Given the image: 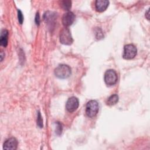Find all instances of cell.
<instances>
[{
	"instance_id": "8",
	"label": "cell",
	"mask_w": 150,
	"mask_h": 150,
	"mask_svg": "<svg viewBox=\"0 0 150 150\" xmlns=\"http://www.w3.org/2000/svg\"><path fill=\"white\" fill-rule=\"evenodd\" d=\"M18 141L15 138L12 137L7 139L4 143L3 148L4 149L15 150L16 149L18 146Z\"/></svg>"
},
{
	"instance_id": "7",
	"label": "cell",
	"mask_w": 150,
	"mask_h": 150,
	"mask_svg": "<svg viewBox=\"0 0 150 150\" xmlns=\"http://www.w3.org/2000/svg\"><path fill=\"white\" fill-rule=\"evenodd\" d=\"M75 20V15L74 14L70 11H68L64 13L62 16V22L64 26L67 28L72 25Z\"/></svg>"
},
{
	"instance_id": "9",
	"label": "cell",
	"mask_w": 150,
	"mask_h": 150,
	"mask_svg": "<svg viewBox=\"0 0 150 150\" xmlns=\"http://www.w3.org/2000/svg\"><path fill=\"white\" fill-rule=\"evenodd\" d=\"M109 5V1L106 0H97L95 2V8L97 11L102 12L106 10Z\"/></svg>"
},
{
	"instance_id": "11",
	"label": "cell",
	"mask_w": 150,
	"mask_h": 150,
	"mask_svg": "<svg viewBox=\"0 0 150 150\" xmlns=\"http://www.w3.org/2000/svg\"><path fill=\"white\" fill-rule=\"evenodd\" d=\"M118 101V96L117 94H113L110 96L107 101V104L108 105H115Z\"/></svg>"
},
{
	"instance_id": "6",
	"label": "cell",
	"mask_w": 150,
	"mask_h": 150,
	"mask_svg": "<svg viewBox=\"0 0 150 150\" xmlns=\"http://www.w3.org/2000/svg\"><path fill=\"white\" fill-rule=\"evenodd\" d=\"M79 105V101L78 98L76 97H71L67 100L66 102V108L69 112H72L77 109Z\"/></svg>"
},
{
	"instance_id": "18",
	"label": "cell",
	"mask_w": 150,
	"mask_h": 150,
	"mask_svg": "<svg viewBox=\"0 0 150 150\" xmlns=\"http://www.w3.org/2000/svg\"><path fill=\"white\" fill-rule=\"evenodd\" d=\"M145 17L147 18V19H149V9L147 11L146 13H145Z\"/></svg>"
},
{
	"instance_id": "13",
	"label": "cell",
	"mask_w": 150,
	"mask_h": 150,
	"mask_svg": "<svg viewBox=\"0 0 150 150\" xmlns=\"http://www.w3.org/2000/svg\"><path fill=\"white\" fill-rule=\"evenodd\" d=\"M56 125V134L58 135H60L62 132V124L60 123L59 121L55 122Z\"/></svg>"
},
{
	"instance_id": "17",
	"label": "cell",
	"mask_w": 150,
	"mask_h": 150,
	"mask_svg": "<svg viewBox=\"0 0 150 150\" xmlns=\"http://www.w3.org/2000/svg\"><path fill=\"white\" fill-rule=\"evenodd\" d=\"M4 56H5V54L3 53L2 51H1V61H2Z\"/></svg>"
},
{
	"instance_id": "10",
	"label": "cell",
	"mask_w": 150,
	"mask_h": 150,
	"mask_svg": "<svg viewBox=\"0 0 150 150\" xmlns=\"http://www.w3.org/2000/svg\"><path fill=\"white\" fill-rule=\"evenodd\" d=\"M8 31L6 29H3L1 33L0 45L3 47H6L8 45Z\"/></svg>"
},
{
	"instance_id": "15",
	"label": "cell",
	"mask_w": 150,
	"mask_h": 150,
	"mask_svg": "<svg viewBox=\"0 0 150 150\" xmlns=\"http://www.w3.org/2000/svg\"><path fill=\"white\" fill-rule=\"evenodd\" d=\"M18 18L20 24H22L23 22V16L22 11L20 9H18Z\"/></svg>"
},
{
	"instance_id": "12",
	"label": "cell",
	"mask_w": 150,
	"mask_h": 150,
	"mask_svg": "<svg viewBox=\"0 0 150 150\" xmlns=\"http://www.w3.org/2000/svg\"><path fill=\"white\" fill-rule=\"evenodd\" d=\"M60 6L65 11H69L71 7V2L70 1H60Z\"/></svg>"
},
{
	"instance_id": "1",
	"label": "cell",
	"mask_w": 150,
	"mask_h": 150,
	"mask_svg": "<svg viewBox=\"0 0 150 150\" xmlns=\"http://www.w3.org/2000/svg\"><path fill=\"white\" fill-rule=\"evenodd\" d=\"M71 74L70 67L66 64H60L54 70V74L60 79H66Z\"/></svg>"
},
{
	"instance_id": "4",
	"label": "cell",
	"mask_w": 150,
	"mask_h": 150,
	"mask_svg": "<svg viewBox=\"0 0 150 150\" xmlns=\"http://www.w3.org/2000/svg\"><path fill=\"white\" fill-rule=\"evenodd\" d=\"M104 79L106 84L108 86H112L117 81V74L114 70H108L104 73Z\"/></svg>"
},
{
	"instance_id": "3",
	"label": "cell",
	"mask_w": 150,
	"mask_h": 150,
	"mask_svg": "<svg viewBox=\"0 0 150 150\" xmlns=\"http://www.w3.org/2000/svg\"><path fill=\"white\" fill-rule=\"evenodd\" d=\"M137 53L136 47L132 44H128L124 46L122 56L125 59L129 60L135 57Z\"/></svg>"
},
{
	"instance_id": "5",
	"label": "cell",
	"mask_w": 150,
	"mask_h": 150,
	"mask_svg": "<svg viewBox=\"0 0 150 150\" xmlns=\"http://www.w3.org/2000/svg\"><path fill=\"white\" fill-rule=\"evenodd\" d=\"M60 41L63 45H70L73 43V38L70 30L67 28H63L60 33Z\"/></svg>"
},
{
	"instance_id": "16",
	"label": "cell",
	"mask_w": 150,
	"mask_h": 150,
	"mask_svg": "<svg viewBox=\"0 0 150 150\" xmlns=\"http://www.w3.org/2000/svg\"><path fill=\"white\" fill-rule=\"evenodd\" d=\"M40 22V16H39V13L38 12V13H36V16H35V22H36L37 25H39Z\"/></svg>"
},
{
	"instance_id": "14",
	"label": "cell",
	"mask_w": 150,
	"mask_h": 150,
	"mask_svg": "<svg viewBox=\"0 0 150 150\" xmlns=\"http://www.w3.org/2000/svg\"><path fill=\"white\" fill-rule=\"evenodd\" d=\"M37 125L39 128H42L43 125V119L41 115V114L40 111H38V117H37Z\"/></svg>"
},
{
	"instance_id": "2",
	"label": "cell",
	"mask_w": 150,
	"mask_h": 150,
	"mask_svg": "<svg viewBox=\"0 0 150 150\" xmlns=\"http://www.w3.org/2000/svg\"><path fill=\"white\" fill-rule=\"evenodd\" d=\"M98 111V103L96 100L89 101L86 107V113L88 117H95Z\"/></svg>"
}]
</instances>
